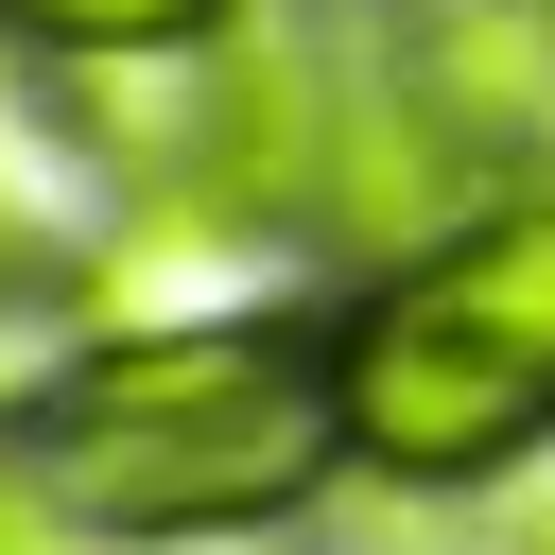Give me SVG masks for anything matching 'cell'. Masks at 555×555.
<instances>
[{
	"label": "cell",
	"mask_w": 555,
	"mask_h": 555,
	"mask_svg": "<svg viewBox=\"0 0 555 555\" xmlns=\"http://www.w3.org/2000/svg\"><path fill=\"white\" fill-rule=\"evenodd\" d=\"M17 35L69 52V69H104V52H191L208 0H17Z\"/></svg>",
	"instance_id": "cell-3"
},
{
	"label": "cell",
	"mask_w": 555,
	"mask_h": 555,
	"mask_svg": "<svg viewBox=\"0 0 555 555\" xmlns=\"http://www.w3.org/2000/svg\"><path fill=\"white\" fill-rule=\"evenodd\" d=\"M330 364H347V451L382 486H486L555 451V191L399 243V278L347 312Z\"/></svg>",
	"instance_id": "cell-2"
},
{
	"label": "cell",
	"mask_w": 555,
	"mask_h": 555,
	"mask_svg": "<svg viewBox=\"0 0 555 555\" xmlns=\"http://www.w3.org/2000/svg\"><path fill=\"white\" fill-rule=\"evenodd\" d=\"M347 451V364L278 312H191V330H104L69 382H35L17 486L69 538H260L295 520Z\"/></svg>",
	"instance_id": "cell-1"
},
{
	"label": "cell",
	"mask_w": 555,
	"mask_h": 555,
	"mask_svg": "<svg viewBox=\"0 0 555 555\" xmlns=\"http://www.w3.org/2000/svg\"><path fill=\"white\" fill-rule=\"evenodd\" d=\"M538 17H555V0H538Z\"/></svg>",
	"instance_id": "cell-5"
},
{
	"label": "cell",
	"mask_w": 555,
	"mask_h": 555,
	"mask_svg": "<svg viewBox=\"0 0 555 555\" xmlns=\"http://www.w3.org/2000/svg\"><path fill=\"white\" fill-rule=\"evenodd\" d=\"M0 555H52V503L35 486H0Z\"/></svg>",
	"instance_id": "cell-4"
}]
</instances>
